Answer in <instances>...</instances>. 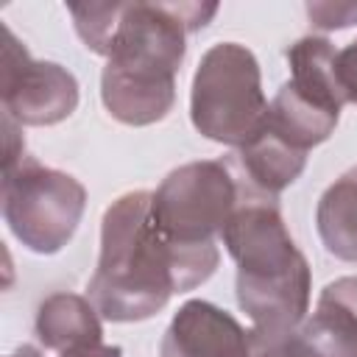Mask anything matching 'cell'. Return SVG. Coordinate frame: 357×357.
<instances>
[{
  "label": "cell",
  "mask_w": 357,
  "mask_h": 357,
  "mask_svg": "<svg viewBox=\"0 0 357 357\" xmlns=\"http://www.w3.org/2000/svg\"><path fill=\"white\" fill-rule=\"evenodd\" d=\"M33 329L39 343L56 354H64L70 349H81L89 343H103L100 312L89 298L75 293L47 296L36 310Z\"/></svg>",
  "instance_id": "cell-10"
},
{
  "label": "cell",
  "mask_w": 357,
  "mask_h": 357,
  "mask_svg": "<svg viewBox=\"0 0 357 357\" xmlns=\"http://www.w3.org/2000/svg\"><path fill=\"white\" fill-rule=\"evenodd\" d=\"M315 226L332 257L357 262V165L324 190L315 206Z\"/></svg>",
  "instance_id": "cell-13"
},
{
  "label": "cell",
  "mask_w": 357,
  "mask_h": 357,
  "mask_svg": "<svg viewBox=\"0 0 357 357\" xmlns=\"http://www.w3.org/2000/svg\"><path fill=\"white\" fill-rule=\"evenodd\" d=\"M159 357H248V332L226 310L192 298L165 329Z\"/></svg>",
  "instance_id": "cell-8"
},
{
  "label": "cell",
  "mask_w": 357,
  "mask_h": 357,
  "mask_svg": "<svg viewBox=\"0 0 357 357\" xmlns=\"http://www.w3.org/2000/svg\"><path fill=\"white\" fill-rule=\"evenodd\" d=\"M17 126L20 123H14L8 114H3V170L17 165L25 156V139Z\"/></svg>",
  "instance_id": "cell-18"
},
{
  "label": "cell",
  "mask_w": 357,
  "mask_h": 357,
  "mask_svg": "<svg viewBox=\"0 0 357 357\" xmlns=\"http://www.w3.org/2000/svg\"><path fill=\"white\" fill-rule=\"evenodd\" d=\"M86 206L84 184L61 170L22 156L3 170V218L11 234L33 254L61 251Z\"/></svg>",
  "instance_id": "cell-6"
},
{
  "label": "cell",
  "mask_w": 357,
  "mask_h": 357,
  "mask_svg": "<svg viewBox=\"0 0 357 357\" xmlns=\"http://www.w3.org/2000/svg\"><path fill=\"white\" fill-rule=\"evenodd\" d=\"M268 98L257 56L237 42L212 45L192 75L190 120L212 142L243 148L268 123Z\"/></svg>",
  "instance_id": "cell-5"
},
{
  "label": "cell",
  "mask_w": 357,
  "mask_h": 357,
  "mask_svg": "<svg viewBox=\"0 0 357 357\" xmlns=\"http://www.w3.org/2000/svg\"><path fill=\"white\" fill-rule=\"evenodd\" d=\"M340 120V109L326 106L310 95H304L301 89H296L290 81H284L276 92V98L271 100L268 109V128L282 137L284 142H290L298 151H310L321 142H326L335 131Z\"/></svg>",
  "instance_id": "cell-11"
},
{
  "label": "cell",
  "mask_w": 357,
  "mask_h": 357,
  "mask_svg": "<svg viewBox=\"0 0 357 357\" xmlns=\"http://www.w3.org/2000/svg\"><path fill=\"white\" fill-rule=\"evenodd\" d=\"M298 340L310 357H357V276H340L321 290Z\"/></svg>",
  "instance_id": "cell-9"
},
{
  "label": "cell",
  "mask_w": 357,
  "mask_h": 357,
  "mask_svg": "<svg viewBox=\"0 0 357 357\" xmlns=\"http://www.w3.org/2000/svg\"><path fill=\"white\" fill-rule=\"evenodd\" d=\"M223 245L237 265V304L257 332H296L310 312L312 273L273 198H243L226 220Z\"/></svg>",
  "instance_id": "cell-3"
},
{
  "label": "cell",
  "mask_w": 357,
  "mask_h": 357,
  "mask_svg": "<svg viewBox=\"0 0 357 357\" xmlns=\"http://www.w3.org/2000/svg\"><path fill=\"white\" fill-rule=\"evenodd\" d=\"M284 59L290 64V84L304 95L343 109L346 95L337 78V47L326 36H301L287 50Z\"/></svg>",
  "instance_id": "cell-14"
},
{
  "label": "cell",
  "mask_w": 357,
  "mask_h": 357,
  "mask_svg": "<svg viewBox=\"0 0 357 357\" xmlns=\"http://www.w3.org/2000/svg\"><path fill=\"white\" fill-rule=\"evenodd\" d=\"M237 204L240 184L223 159L187 162L170 170L151 192L153 220L181 257L187 290L215 273L220 262L215 234L223 231Z\"/></svg>",
  "instance_id": "cell-4"
},
{
  "label": "cell",
  "mask_w": 357,
  "mask_h": 357,
  "mask_svg": "<svg viewBox=\"0 0 357 357\" xmlns=\"http://www.w3.org/2000/svg\"><path fill=\"white\" fill-rule=\"evenodd\" d=\"M173 293H187L178 251L159 231L151 192L134 190L112 201L100 220V257L86 298L100 318L131 324L156 315Z\"/></svg>",
  "instance_id": "cell-2"
},
{
  "label": "cell",
  "mask_w": 357,
  "mask_h": 357,
  "mask_svg": "<svg viewBox=\"0 0 357 357\" xmlns=\"http://www.w3.org/2000/svg\"><path fill=\"white\" fill-rule=\"evenodd\" d=\"M337 78L346 95V103H357V39L337 50Z\"/></svg>",
  "instance_id": "cell-17"
},
{
  "label": "cell",
  "mask_w": 357,
  "mask_h": 357,
  "mask_svg": "<svg viewBox=\"0 0 357 357\" xmlns=\"http://www.w3.org/2000/svg\"><path fill=\"white\" fill-rule=\"evenodd\" d=\"M234 156L245 184L265 198H276L284 187H290L301 176L307 165V153L276 137L268 126L248 145L237 148Z\"/></svg>",
  "instance_id": "cell-12"
},
{
  "label": "cell",
  "mask_w": 357,
  "mask_h": 357,
  "mask_svg": "<svg viewBox=\"0 0 357 357\" xmlns=\"http://www.w3.org/2000/svg\"><path fill=\"white\" fill-rule=\"evenodd\" d=\"M0 95L3 114L20 126H56L67 120L78 106L75 75L56 61H36L25 45L3 28V61H0Z\"/></svg>",
  "instance_id": "cell-7"
},
{
  "label": "cell",
  "mask_w": 357,
  "mask_h": 357,
  "mask_svg": "<svg viewBox=\"0 0 357 357\" xmlns=\"http://www.w3.org/2000/svg\"><path fill=\"white\" fill-rule=\"evenodd\" d=\"M8 357H39V351L33 349V346H20L17 351H11Z\"/></svg>",
  "instance_id": "cell-20"
},
{
  "label": "cell",
  "mask_w": 357,
  "mask_h": 357,
  "mask_svg": "<svg viewBox=\"0 0 357 357\" xmlns=\"http://www.w3.org/2000/svg\"><path fill=\"white\" fill-rule=\"evenodd\" d=\"M56 357H123V349L120 346H109V343H89V346L70 349V351L56 354Z\"/></svg>",
  "instance_id": "cell-19"
},
{
  "label": "cell",
  "mask_w": 357,
  "mask_h": 357,
  "mask_svg": "<svg viewBox=\"0 0 357 357\" xmlns=\"http://www.w3.org/2000/svg\"><path fill=\"white\" fill-rule=\"evenodd\" d=\"M248 357H310V351L301 346L298 329L279 335L248 329Z\"/></svg>",
  "instance_id": "cell-15"
},
{
  "label": "cell",
  "mask_w": 357,
  "mask_h": 357,
  "mask_svg": "<svg viewBox=\"0 0 357 357\" xmlns=\"http://www.w3.org/2000/svg\"><path fill=\"white\" fill-rule=\"evenodd\" d=\"M81 42L106 59L100 100L126 126H151L176 103V73L187 36L215 14V3H86L70 6Z\"/></svg>",
  "instance_id": "cell-1"
},
{
  "label": "cell",
  "mask_w": 357,
  "mask_h": 357,
  "mask_svg": "<svg viewBox=\"0 0 357 357\" xmlns=\"http://www.w3.org/2000/svg\"><path fill=\"white\" fill-rule=\"evenodd\" d=\"M307 17L321 31H340L357 22V3H307Z\"/></svg>",
  "instance_id": "cell-16"
}]
</instances>
